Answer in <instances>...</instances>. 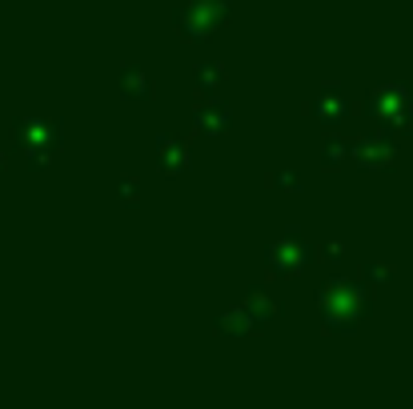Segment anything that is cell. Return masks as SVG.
Segmentation results:
<instances>
[{
    "instance_id": "obj_1",
    "label": "cell",
    "mask_w": 413,
    "mask_h": 409,
    "mask_svg": "<svg viewBox=\"0 0 413 409\" xmlns=\"http://www.w3.org/2000/svg\"><path fill=\"white\" fill-rule=\"evenodd\" d=\"M309 113L317 116L321 125H341L345 120V113H349V105H345V96L337 89H325L313 105H309Z\"/></svg>"
},
{
    "instance_id": "obj_2",
    "label": "cell",
    "mask_w": 413,
    "mask_h": 409,
    "mask_svg": "<svg viewBox=\"0 0 413 409\" xmlns=\"http://www.w3.org/2000/svg\"><path fill=\"white\" fill-rule=\"evenodd\" d=\"M125 85H129V89H125V96H149V76H145V72H133V68H125Z\"/></svg>"
},
{
    "instance_id": "obj_3",
    "label": "cell",
    "mask_w": 413,
    "mask_h": 409,
    "mask_svg": "<svg viewBox=\"0 0 413 409\" xmlns=\"http://www.w3.org/2000/svg\"><path fill=\"white\" fill-rule=\"evenodd\" d=\"M221 125H225V109H209V113H205V129H209V133H221Z\"/></svg>"
},
{
    "instance_id": "obj_4",
    "label": "cell",
    "mask_w": 413,
    "mask_h": 409,
    "mask_svg": "<svg viewBox=\"0 0 413 409\" xmlns=\"http://www.w3.org/2000/svg\"><path fill=\"white\" fill-rule=\"evenodd\" d=\"M341 145H337V140H333V145H325V165H329V160H333V165H337V160H341Z\"/></svg>"
},
{
    "instance_id": "obj_5",
    "label": "cell",
    "mask_w": 413,
    "mask_h": 409,
    "mask_svg": "<svg viewBox=\"0 0 413 409\" xmlns=\"http://www.w3.org/2000/svg\"><path fill=\"white\" fill-rule=\"evenodd\" d=\"M197 81H221V68H205V72L197 68Z\"/></svg>"
},
{
    "instance_id": "obj_6",
    "label": "cell",
    "mask_w": 413,
    "mask_h": 409,
    "mask_svg": "<svg viewBox=\"0 0 413 409\" xmlns=\"http://www.w3.org/2000/svg\"><path fill=\"white\" fill-rule=\"evenodd\" d=\"M277 181H281V189H297V173H281Z\"/></svg>"
}]
</instances>
